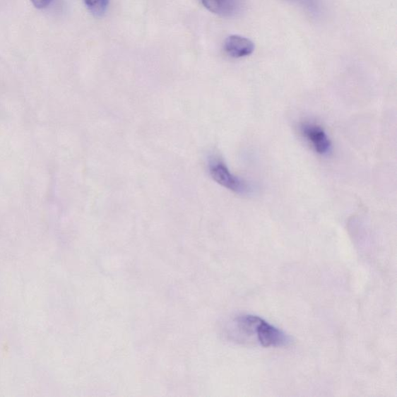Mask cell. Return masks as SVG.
I'll list each match as a JSON object with an SVG mask.
<instances>
[{"mask_svg": "<svg viewBox=\"0 0 397 397\" xmlns=\"http://www.w3.org/2000/svg\"><path fill=\"white\" fill-rule=\"evenodd\" d=\"M209 170L213 179L222 186L237 194L244 195L249 193L248 185L239 178L234 176L224 162L218 160L211 162Z\"/></svg>", "mask_w": 397, "mask_h": 397, "instance_id": "1", "label": "cell"}, {"mask_svg": "<svg viewBox=\"0 0 397 397\" xmlns=\"http://www.w3.org/2000/svg\"><path fill=\"white\" fill-rule=\"evenodd\" d=\"M258 343L265 348L285 347L291 343V338L285 332L261 319L256 329Z\"/></svg>", "mask_w": 397, "mask_h": 397, "instance_id": "2", "label": "cell"}, {"mask_svg": "<svg viewBox=\"0 0 397 397\" xmlns=\"http://www.w3.org/2000/svg\"><path fill=\"white\" fill-rule=\"evenodd\" d=\"M304 137L311 143L316 153L324 155L330 153L331 141L321 126L315 124H306L302 128Z\"/></svg>", "mask_w": 397, "mask_h": 397, "instance_id": "3", "label": "cell"}, {"mask_svg": "<svg viewBox=\"0 0 397 397\" xmlns=\"http://www.w3.org/2000/svg\"><path fill=\"white\" fill-rule=\"evenodd\" d=\"M255 47L250 39L239 35L229 36L224 44L226 53L235 59L249 57L255 51Z\"/></svg>", "mask_w": 397, "mask_h": 397, "instance_id": "4", "label": "cell"}, {"mask_svg": "<svg viewBox=\"0 0 397 397\" xmlns=\"http://www.w3.org/2000/svg\"><path fill=\"white\" fill-rule=\"evenodd\" d=\"M206 9L220 17H232L239 9L238 0H202Z\"/></svg>", "mask_w": 397, "mask_h": 397, "instance_id": "5", "label": "cell"}, {"mask_svg": "<svg viewBox=\"0 0 397 397\" xmlns=\"http://www.w3.org/2000/svg\"><path fill=\"white\" fill-rule=\"evenodd\" d=\"M88 10L95 17H102L107 10L109 0H84Z\"/></svg>", "mask_w": 397, "mask_h": 397, "instance_id": "6", "label": "cell"}, {"mask_svg": "<svg viewBox=\"0 0 397 397\" xmlns=\"http://www.w3.org/2000/svg\"><path fill=\"white\" fill-rule=\"evenodd\" d=\"M30 1L37 9H45L51 4L52 0H30Z\"/></svg>", "mask_w": 397, "mask_h": 397, "instance_id": "7", "label": "cell"}]
</instances>
